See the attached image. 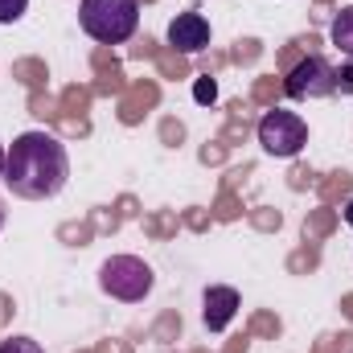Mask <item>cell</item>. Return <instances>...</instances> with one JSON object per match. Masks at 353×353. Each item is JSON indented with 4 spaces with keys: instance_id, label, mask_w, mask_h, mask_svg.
Instances as JSON below:
<instances>
[{
    "instance_id": "obj_1",
    "label": "cell",
    "mask_w": 353,
    "mask_h": 353,
    "mask_svg": "<svg viewBox=\"0 0 353 353\" xmlns=\"http://www.w3.org/2000/svg\"><path fill=\"white\" fill-rule=\"evenodd\" d=\"M70 181V157L66 144L50 132H21L8 144V165H4V185L12 197L25 201H50L66 189Z\"/></svg>"
},
{
    "instance_id": "obj_2",
    "label": "cell",
    "mask_w": 353,
    "mask_h": 353,
    "mask_svg": "<svg viewBox=\"0 0 353 353\" xmlns=\"http://www.w3.org/2000/svg\"><path fill=\"white\" fill-rule=\"evenodd\" d=\"M79 21L87 37L103 46H119L140 29V0H83Z\"/></svg>"
},
{
    "instance_id": "obj_3",
    "label": "cell",
    "mask_w": 353,
    "mask_h": 353,
    "mask_svg": "<svg viewBox=\"0 0 353 353\" xmlns=\"http://www.w3.org/2000/svg\"><path fill=\"white\" fill-rule=\"evenodd\" d=\"M99 288L111 296V300H123V304H140L152 288H157V271L136 259V255H111L99 267Z\"/></svg>"
},
{
    "instance_id": "obj_4",
    "label": "cell",
    "mask_w": 353,
    "mask_h": 353,
    "mask_svg": "<svg viewBox=\"0 0 353 353\" xmlns=\"http://www.w3.org/2000/svg\"><path fill=\"white\" fill-rule=\"evenodd\" d=\"M259 144H263L267 157H279V161H288V157H300V148L308 144V123L296 115V111H267L263 119H259Z\"/></svg>"
},
{
    "instance_id": "obj_5",
    "label": "cell",
    "mask_w": 353,
    "mask_h": 353,
    "mask_svg": "<svg viewBox=\"0 0 353 353\" xmlns=\"http://www.w3.org/2000/svg\"><path fill=\"white\" fill-rule=\"evenodd\" d=\"M283 90L292 99H329V94H337V74H333V66L321 54H308V58H300L292 66Z\"/></svg>"
},
{
    "instance_id": "obj_6",
    "label": "cell",
    "mask_w": 353,
    "mask_h": 353,
    "mask_svg": "<svg viewBox=\"0 0 353 353\" xmlns=\"http://www.w3.org/2000/svg\"><path fill=\"white\" fill-rule=\"evenodd\" d=\"M165 37H169V46H173L176 54H201L210 46V21L201 12H176L173 21H169Z\"/></svg>"
},
{
    "instance_id": "obj_7",
    "label": "cell",
    "mask_w": 353,
    "mask_h": 353,
    "mask_svg": "<svg viewBox=\"0 0 353 353\" xmlns=\"http://www.w3.org/2000/svg\"><path fill=\"white\" fill-rule=\"evenodd\" d=\"M239 308H243V300H239V292L234 288H205V296H201V321H205V329L210 333H222L234 316H239Z\"/></svg>"
},
{
    "instance_id": "obj_8",
    "label": "cell",
    "mask_w": 353,
    "mask_h": 353,
    "mask_svg": "<svg viewBox=\"0 0 353 353\" xmlns=\"http://www.w3.org/2000/svg\"><path fill=\"white\" fill-rule=\"evenodd\" d=\"M329 37H333V46H337L345 58H353V4H350V8H341V12L333 17Z\"/></svg>"
},
{
    "instance_id": "obj_9",
    "label": "cell",
    "mask_w": 353,
    "mask_h": 353,
    "mask_svg": "<svg viewBox=\"0 0 353 353\" xmlns=\"http://www.w3.org/2000/svg\"><path fill=\"white\" fill-rule=\"evenodd\" d=\"M0 353H46L33 337H4L0 341Z\"/></svg>"
},
{
    "instance_id": "obj_10",
    "label": "cell",
    "mask_w": 353,
    "mask_h": 353,
    "mask_svg": "<svg viewBox=\"0 0 353 353\" xmlns=\"http://www.w3.org/2000/svg\"><path fill=\"white\" fill-rule=\"evenodd\" d=\"M25 8H29V0H0V25L21 21V17H25Z\"/></svg>"
},
{
    "instance_id": "obj_11",
    "label": "cell",
    "mask_w": 353,
    "mask_h": 353,
    "mask_svg": "<svg viewBox=\"0 0 353 353\" xmlns=\"http://www.w3.org/2000/svg\"><path fill=\"white\" fill-rule=\"evenodd\" d=\"M333 74H337V90L341 94H353V58L341 62V66H333Z\"/></svg>"
},
{
    "instance_id": "obj_12",
    "label": "cell",
    "mask_w": 353,
    "mask_h": 353,
    "mask_svg": "<svg viewBox=\"0 0 353 353\" xmlns=\"http://www.w3.org/2000/svg\"><path fill=\"white\" fill-rule=\"evenodd\" d=\"M193 99H197V103H214V99H218V87H214V79H201V83L193 87Z\"/></svg>"
},
{
    "instance_id": "obj_13",
    "label": "cell",
    "mask_w": 353,
    "mask_h": 353,
    "mask_svg": "<svg viewBox=\"0 0 353 353\" xmlns=\"http://www.w3.org/2000/svg\"><path fill=\"white\" fill-rule=\"evenodd\" d=\"M4 165H8V148L0 144V181H4Z\"/></svg>"
},
{
    "instance_id": "obj_14",
    "label": "cell",
    "mask_w": 353,
    "mask_h": 353,
    "mask_svg": "<svg viewBox=\"0 0 353 353\" xmlns=\"http://www.w3.org/2000/svg\"><path fill=\"white\" fill-rule=\"evenodd\" d=\"M345 222H350V226H353V201H350V205H345Z\"/></svg>"
},
{
    "instance_id": "obj_15",
    "label": "cell",
    "mask_w": 353,
    "mask_h": 353,
    "mask_svg": "<svg viewBox=\"0 0 353 353\" xmlns=\"http://www.w3.org/2000/svg\"><path fill=\"white\" fill-rule=\"evenodd\" d=\"M0 230H4V210H0Z\"/></svg>"
}]
</instances>
